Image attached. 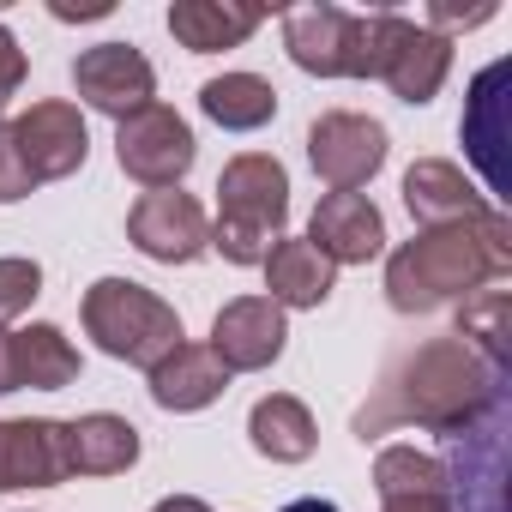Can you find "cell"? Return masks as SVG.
Returning a JSON list of instances; mask_svg holds the SVG:
<instances>
[{
  "instance_id": "cell-1",
  "label": "cell",
  "mask_w": 512,
  "mask_h": 512,
  "mask_svg": "<svg viewBox=\"0 0 512 512\" xmlns=\"http://www.w3.org/2000/svg\"><path fill=\"white\" fill-rule=\"evenodd\" d=\"M494 404H506V374L488 368L464 338H434L374 386V398L356 410V434L374 440L392 428H428L452 440L476 428Z\"/></svg>"
},
{
  "instance_id": "cell-2",
  "label": "cell",
  "mask_w": 512,
  "mask_h": 512,
  "mask_svg": "<svg viewBox=\"0 0 512 512\" xmlns=\"http://www.w3.org/2000/svg\"><path fill=\"white\" fill-rule=\"evenodd\" d=\"M512 272V223L482 211L470 223H440L410 235L386 260V302L398 314H434L446 302H470L482 284Z\"/></svg>"
},
{
  "instance_id": "cell-3",
  "label": "cell",
  "mask_w": 512,
  "mask_h": 512,
  "mask_svg": "<svg viewBox=\"0 0 512 512\" xmlns=\"http://www.w3.org/2000/svg\"><path fill=\"white\" fill-rule=\"evenodd\" d=\"M290 223V175L266 151H241L217 175V223L211 247L229 266H266V253L284 241Z\"/></svg>"
},
{
  "instance_id": "cell-4",
  "label": "cell",
  "mask_w": 512,
  "mask_h": 512,
  "mask_svg": "<svg viewBox=\"0 0 512 512\" xmlns=\"http://www.w3.org/2000/svg\"><path fill=\"white\" fill-rule=\"evenodd\" d=\"M404 13H344V7H296L284 13V49L314 79H380L392 61Z\"/></svg>"
},
{
  "instance_id": "cell-5",
  "label": "cell",
  "mask_w": 512,
  "mask_h": 512,
  "mask_svg": "<svg viewBox=\"0 0 512 512\" xmlns=\"http://www.w3.org/2000/svg\"><path fill=\"white\" fill-rule=\"evenodd\" d=\"M85 332L97 338V350L103 356H115V362H133V368H157L175 344H181V314L157 296V290H145V284H133V278H97L91 290H85Z\"/></svg>"
},
{
  "instance_id": "cell-6",
  "label": "cell",
  "mask_w": 512,
  "mask_h": 512,
  "mask_svg": "<svg viewBox=\"0 0 512 512\" xmlns=\"http://www.w3.org/2000/svg\"><path fill=\"white\" fill-rule=\"evenodd\" d=\"M115 157H121V169H127L139 187L163 193V187H181V175L193 169L199 145H193V127H187L175 109L151 103V109H139V115H127V121L115 127Z\"/></svg>"
},
{
  "instance_id": "cell-7",
  "label": "cell",
  "mask_w": 512,
  "mask_h": 512,
  "mask_svg": "<svg viewBox=\"0 0 512 512\" xmlns=\"http://www.w3.org/2000/svg\"><path fill=\"white\" fill-rule=\"evenodd\" d=\"M308 163L332 193H356L380 175L386 163V127L356 109H332L308 127Z\"/></svg>"
},
{
  "instance_id": "cell-8",
  "label": "cell",
  "mask_w": 512,
  "mask_h": 512,
  "mask_svg": "<svg viewBox=\"0 0 512 512\" xmlns=\"http://www.w3.org/2000/svg\"><path fill=\"white\" fill-rule=\"evenodd\" d=\"M127 241L157 266H193L211 247V217H205V205L193 193L163 187V193H145L127 211Z\"/></svg>"
},
{
  "instance_id": "cell-9",
  "label": "cell",
  "mask_w": 512,
  "mask_h": 512,
  "mask_svg": "<svg viewBox=\"0 0 512 512\" xmlns=\"http://www.w3.org/2000/svg\"><path fill=\"white\" fill-rule=\"evenodd\" d=\"M73 91H79L97 115L127 121V115L151 109L157 73H151V61H145L133 43H97V49H85V55L73 61Z\"/></svg>"
},
{
  "instance_id": "cell-10",
  "label": "cell",
  "mask_w": 512,
  "mask_h": 512,
  "mask_svg": "<svg viewBox=\"0 0 512 512\" xmlns=\"http://www.w3.org/2000/svg\"><path fill=\"white\" fill-rule=\"evenodd\" d=\"M13 145L31 169V181H67L73 169H85L91 157V133H85V115L79 103H31L19 121H13Z\"/></svg>"
},
{
  "instance_id": "cell-11",
  "label": "cell",
  "mask_w": 512,
  "mask_h": 512,
  "mask_svg": "<svg viewBox=\"0 0 512 512\" xmlns=\"http://www.w3.org/2000/svg\"><path fill=\"white\" fill-rule=\"evenodd\" d=\"M284 338H290V326H284V308L272 296H235L211 320V356L229 374H260V368H272L284 356Z\"/></svg>"
},
{
  "instance_id": "cell-12",
  "label": "cell",
  "mask_w": 512,
  "mask_h": 512,
  "mask_svg": "<svg viewBox=\"0 0 512 512\" xmlns=\"http://www.w3.org/2000/svg\"><path fill=\"white\" fill-rule=\"evenodd\" d=\"M67 422L49 416H13L0 422V494L13 488H55L67 482Z\"/></svg>"
},
{
  "instance_id": "cell-13",
  "label": "cell",
  "mask_w": 512,
  "mask_h": 512,
  "mask_svg": "<svg viewBox=\"0 0 512 512\" xmlns=\"http://www.w3.org/2000/svg\"><path fill=\"white\" fill-rule=\"evenodd\" d=\"M308 241L326 253L332 266H368L386 247V217H380V205L368 193H326L314 205Z\"/></svg>"
},
{
  "instance_id": "cell-14",
  "label": "cell",
  "mask_w": 512,
  "mask_h": 512,
  "mask_svg": "<svg viewBox=\"0 0 512 512\" xmlns=\"http://www.w3.org/2000/svg\"><path fill=\"white\" fill-rule=\"evenodd\" d=\"M446 73H452V37H434L428 25L404 19V25H398V43H392V61H386V73H380V85H392L398 103L422 109V103H434V91L446 85Z\"/></svg>"
},
{
  "instance_id": "cell-15",
  "label": "cell",
  "mask_w": 512,
  "mask_h": 512,
  "mask_svg": "<svg viewBox=\"0 0 512 512\" xmlns=\"http://www.w3.org/2000/svg\"><path fill=\"white\" fill-rule=\"evenodd\" d=\"M404 205H410V217L428 223V229H440V223H470V217L494 211V205H482V193L470 187V175H464L458 163H446V157L410 163V175H404Z\"/></svg>"
},
{
  "instance_id": "cell-16",
  "label": "cell",
  "mask_w": 512,
  "mask_h": 512,
  "mask_svg": "<svg viewBox=\"0 0 512 512\" xmlns=\"http://www.w3.org/2000/svg\"><path fill=\"white\" fill-rule=\"evenodd\" d=\"M223 386H229V368L211 356V344H187V338H181V344L151 368V404H157V410H175V416L217 404Z\"/></svg>"
},
{
  "instance_id": "cell-17",
  "label": "cell",
  "mask_w": 512,
  "mask_h": 512,
  "mask_svg": "<svg viewBox=\"0 0 512 512\" xmlns=\"http://www.w3.org/2000/svg\"><path fill=\"white\" fill-rule=\"evenodd\" d=\"M260 25H266V7H247V0H175L169 7V37L193 55L241 49Z\"/></svg>"
},
{
  "instance_id": "cell-18",
  "label": "cell",
  "mask_w": 512,
  "mask_h": 512,
  "mask_svg": "<svg viewBox=\"0 0 512 512\" xmlns=\"http://www.w3.org/2000/svg\"><path fill=\"white\" fill-rule=\"evenodd\" d=\"M374 488H380V512H452L440 458L416 446H386L374 458Z\"/></svg>"
},
{
  "instance_id": "cell-19",
  "label": "cell",
  "mask_w": 512,
  "mask_h": 512,
  "mask_svg": "<svg viewBox=\"0 0 512 512\" xmlns=\"http://www.w3.org/2000/svg\"><path fill=\"white\" fill-rule=\"evenodd\" d=\"M139 464V428L127 416L91 410L79 422H67V470L73 476H121Z\"/></svg>"
},
{
  "instance_id": "cell-20",
  "label": "cell",
  "mask_w": 512,
  "mask_h": 512,
  "mask_svg": "<svg viewBox=\"0 0 512 512\" xmlns=\"http://www.w3.org/2000/svg\"><path fill=\"white\" fill-rule=\"evenodd\" d=\"M247 440H253V452L272 458V464H302V458H314L320 428H314V416H308L302 398L272 392V398L253 404V416H247Z\"/></svg>"
},
{
  "instance_id": "cell-21",
  "label": "cell",
  "mask_w": 512,
  "mask_h": 512,
  "mask_svg": "<svg viewBox=\"0 0 512 512\" xmlns=\"http://www.w3.org/2000/svg\"><path fill=\"white\" fill-rule=\"evenodd\" d=\"M338 284V266L314 241H278L266 253V290L278 308H320Z\"/></svg>"
},
{
  "instance_id": "cell-22",
  "label": "cell",
  "mask_w": 512,
  "mask_h": 512,
  "mask_svg": "<svg viewBox=\"0 0 512 512\" xmlns=\"http://www.w3.org/2000/svg\"><path fill=\"white\" fill-rule=\"evenodd\" d=\"M500 85H506V61H494L476 91H470V115H464V145L476 157V169L488 175L494 193H506V163H500V145H506V127H500Z\"/></svg>"
},
{
  "instance_id": "cell-23",
  "label": "cell",
  "mask_w": 512,
  "mask_h": 512,
  "mask_svg": "<svg viewBox=\"0 0 512 512\" xmlns=\"http://www.w3.org/2000/svg\"><path fill=\"white\" fill-rule=\"evenodd\" d=\"M13 374L31 392H61L79 380V350L67 344L61 326H25L13 332Z\"/></svg>"
},
{
  "instance_id": "cell-24",
  "label": "cell",
  "mask_w": 512,
  "mask_h": 512,
  "mask_svg": "<svg viewBox=\"0 0 512 512\" xmlns=\"http://www.w3.org/2000/svg\"><path fill=\"white\" fill-rule=\"evenodd\" d=\"M199 109L223 127V133H253L278 115V91L260 73H223L199 91Z\"/></svg>"
},
{
  "instance_id": "cell-25",
  "label": "cell",
  "mask_w": 512,
  "mask_h": 512,
  "mask_svg": "<svg viewBox=\"0 0 512 512\" xmlns=\"http://www.w3.org/2000/svg\"><path fill=\"white\" fill-rule=\"evenodd\" d=\"M452 338H464L488 368H500L506 374V338H512V296L506 290H482L476 302H464V314H458V332Z\"/></svg>"
},
{
  "instance_id": "cell-26",
  "label": "cell",
  "mask_w": 512,
  "mask_h": 512,
  "mask_svg": "<svg viewBox=\"0 0 512 512\" xmlns=\"http://www.w3.org/2000/svg\"><path fill=\"white\" fill-rule=\"evenodd\" d=\"M37 296H43V266L37 260H0V326L31 314Z\"/></svg>"
},
{
  "instance_id": "cell-27",
  "label": "cell",
  "mask_w": 512,
  "mask_h": 512,
  "mask_svg": "<svg viewBox=\"0 0 512 512\" xmlns=\"http://www.w3.org/2000/svg\"><path fill=\"white\" fill-rule=\"evenodd\" d=\"M31 187H37V181H31V169H25V157H19V145H13V127L0 121V205H19Z\"/></svg>"
},
{
  "instance_id": "cell-28",
  "label": "cell",
  "mask_w": 512,
  "mask_h": 512,
  "mask_svg": "<svg viewBox=\"0 0 512 512\" xmlns=\"http://www.w3.org/2000/svg\"><path fill=\"white\" fill-rule=\"evenodd\" d=\"M494 19V7L482 0V7H452V0H434L428 7V31L434 37H446V31H476V25H488Z\"/></svg>"
},
{
  "instance_id": "cell-29",
  "label": "cell",
  "mask_w": 512,
  "mask_h": 512,
  "mask_svg": "<svg viewBox=\"0 0 512 512\" xmlns=\"http://www.w3.org/2000/svg\"><path fill=\"white\" fill-rule=\"evenodd\" d=\"M25 85V49L13 43V31L0 25V109L13 103V91Z\"/></svg>"
},
{
  "instance_id": "cell-30",
  "label": "cell",
  "mask_w": 512,
  "mask_h": 512,
  "mask_svg": "<svg viewBox=\"0 0 512 512\" xmlns=\"http://www.w3.org/2000/svg\"><path fill=\"white\" fill-rule=\"evenodd\" d=\"M19 392V374H13V332H0V398Z\"/></svg>"
},
{
  "instance_id": "cell-31",
  "label": "cell",
  "mask_w": 512,
  "mask_h": 512,
  "mask_svg": "<svg viewBox=\"0 0 512 512\" xmlns=\"http://www.w3.org/2000/svg\"><path fill=\"white\" fill-rule=\"evenodd\" d=\"M151 512H211L205 500H193V494H169V500H157Z\"/></svg>"
},
{
  "instance_id": "cell-32",
  "label": "cell",
  "mask_w": 512,
  "mask_h": 512,
  "mask_svg": "<svg viewBox=\"0 0 512 512\" xmlns=\"http://www.w3.org/2000/svg\"><path fill=\"white\" fill-rule=\"evenodd\" d=\"M109 0H97V7H55V19H103Z\"/></svg>"
},
{
  "instance_id": "cell-33",
  "label": "cell",
  "mask_w": 512,
  "mask_h": 512,
  "mask_svg": "<svg viewBox=\"0 0 512 512\" xmlns=\"http://www.w3.org/2000/svg\"><path fill=\"white\" fill-rule=\"evenodd\" d=\"M284 512H338V506H332V500H290Z\"/></svg>"
}]
</instances>
